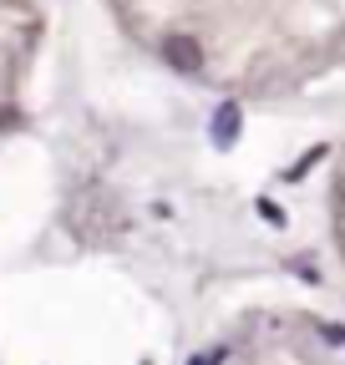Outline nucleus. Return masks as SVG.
<instances>
[{"mask_svg": "<svg viewBox=\"0 0 345 365\" xmlns=\"http://www.w3.org/2000/svg\"><path fill=\"white\" fill-rule=\"evenodd\" d=\"M163 56H168L172 71H183V76H198L203 71V46L193 36H168L163 41Z\"/></svg>", "mask_w": 345, "mask_h": 365, "instance_id": "obj_1", "label": "nucleus"}, {"mask_svg": "<svg viewBox=\"0 0 345 365\" xmlns=\"http://www.w3.org/2000/svg\"><path fill=\"white\" fill-rule=\"evenodd\" d=\"M239 122H244L239 102H224L219 112H213V143H219V148H234V137H239Z\"/></svg>", "mask_w": 345, "mask_h": 365, "instance_id": "obj_2", "label": "nucleus"}, {"mask_svg": "<svg viewBox=\"0 0 345 365\" xmlns=\"http://www.w3.org/2000/svg\"><path fill=\"white\" fill-rule=\"evenodd\" d=\"M320 158H325V148H310V153H305V158H299V163H294V168H289L284 178H305V173H310V168H315Z\"/></svg>", "mask_w": 345, "mask_h": 365, "instance_id": "obj_3", "label": "nucleus"}, {"mask_svg": "<svg viewBox=\"0 0 345 365\" xmlns=\"http://www.w3.org/2000/svg\"><path fill=\"white\" fill-rule=\"evenodd\" d=\"M188 365H224V350H219V345H213V350H198Z\"/></svg>", "mask_w": 345, "mask_h": 365, "instance_id": "obj_4", "label": "nucleus"}]
</instances>
